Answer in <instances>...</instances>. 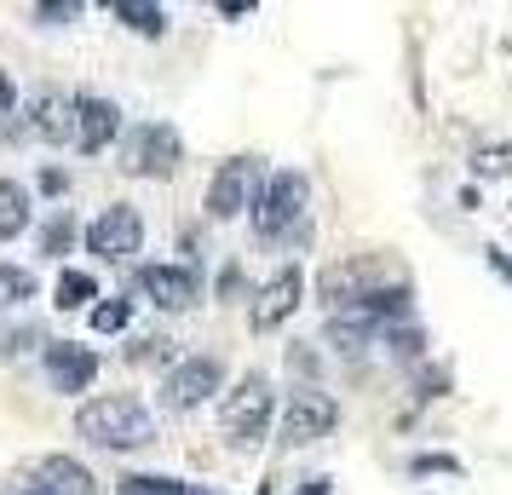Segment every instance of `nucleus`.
Here are the masks:
<instances>
[{"mask_svg": "<svg viewBox=\"0 0 512 495\" xmlns=\"http://www.w3.org/2000/svg\"><path fill=\"white\" fill-rule=\"evenodd\" d=\"M75 432L98 449H144L156 444V415L133 392H104L75 409Z\"/></svg>", "mask_w": 512, "mask_h": 495, "instance_id": "nucleus-1", "label": "nucleus"}, {"mask_svg": "<svg viewBox=\"0 0 512 495\" xmlns=\"http://www.w3.org/2000/svg\"><path fill=\"white\" fill-rule=\"evenodd\" d=\"M185 162V139L167 121H139L121 133V173L133 179H173Z\"/></svg>", "mask_w": 512, "mask_h": 495, "instance_id": "nucleus-2", "label": "nucleus"}, {"mask_svg": "<svg viewBox=\"0 0 512 495\" xmlns=\"http://www.w3.org/2000/svg\"><path fill=\"white\" fill-rule=\"evenodd\" d=\"M271 409H277V392H271V380L259 375H242L225 392V403H219V426H225V438H231L236 449H254L259 438H265V426H271Z\"/></svg>", "mask_w": 512, "mask_h": 495, "instance_id": "nucleus-3", "label": "nucleus"}, {"mask_svg": "<svg viewBox=\"0 0 512 495\" xmlns=\"http://www.w3.org/2000/svg\"><path fill=\"white\" fill-rule=\"evenodd\" d=\"M305 202H311V179H305V173H294V167L271 173V179L259 185V196H254V231H259V242H282V236L305 219Z\"/></svg>", "mask_w": 512, "mask_h": 495, "instance_id": "nucleus-4", "label": "nucleus"}, {"mask_svg": "<svg viewBox=\"0 0 512 495\" xmlns=\"http://www.w3.org/2000/svg\"><path fill=\"white\" fill-rule=\"evenodd\" d=\"M87 248H93L98 260L127 265V260H133V254L144 248V219H139V208H127V202H110V208H104L93 225H87Z\"/></svg>", "mask_w": 512, "mask_h": 495, "instance_id": "nucleus-5", "label": "nucleus"}, {"mask_svg": "<svg viewBox=\"0 0 512 495\" xmlns=\"http://www.w3.org/2000/svg\"><path fill=\"white\" fill-rule=\"evenodd\" d=\"M374 288H386V265L374 260V254L340 260V265H328L323 277H317V294L328 300V311H334V317H340V311H351L363 294H374Z\"/></svg>", "mask_w": 512, "mask_h": 495, "instance_id": "nucleus-6", "label": "nucleus"}, {"mask_svg": "<svg viewBox=\"0 0 512 495\" xmlns=\"http://www.w3.org/2000/svg\"><path fill=\"white\" fill-rule=\"evenodd\" d=\"M340 426V403L317 392V386H300L288 392V409H282V444H317Z\"/></svg>", "mask_w": 512, "mask_h": 495, "instance_id": "nucleus-7", "label": "nucleus"}, {"mask_svg": "<svg viewBox=\"0 0 512 495\" xmlns=\"http://www.w3.org/2000/svg\"><path fill=\"white\" fill-rule=\"evenodd\" d=\"M219 386H225V363H219V357H185V363H173V369H167L162 403L185 415V409H202Z\"/></svg>", "mask_w": 512, "mask_h": 495, "instance_id": "nucleus-8", "label": "nucleus"}, {"mask_svg": "<svg viewBox=\"0 0 512 495\" xmlns=\"http://www.w3.org/2000/svg\"><path fill=\"white\" fill-rule=\"evenodd\" d=\"M259 196V162L254 156H231V162H219V173H213L208 185V219H236V213H248Z\"/></svg>", "mask_w": 512, "mask_h": 495, "instance_id": "nucleus-9", "label": "nucleus"}, {"mask_svg": "<svg viewBox=\"0 0 512 495\" xmlns=\"http://www.w3.org/2000/svg\"><path fill=\"white\" fill-rule=\"evenodd\" d=\"M116 139H121V104L116 98H98V93L75 98V133H70L75 150L98 156V150H110Z\"/></svg>", "mask_w": 512, "mask_h": 495, "instance_id": "nucleus-10", "label": "nucleus"}, {"mask_svg": "<svg viewBox=\"0 0 512 495\" xmlns=\"http://www.w3.org/2000/svg\"><path fill=\"white\" fill-rule=\"evenodd\" d=\"M300 294H305V277H300V265H282L271 283L254 294V311H248V323H254V334H277L288 317H294V306H300Z\"/></svg>", "mask_w": 512, "mask_h": 495, "instance_id": "nucleus-11", "label": "nucleus"}, {"mask_svg": "<svg viewBox=\"0 0 512 495\" xmlns=\"http://www.w3.org/2000/svg\"><path fill=\"white\" fill-rule=\"evenodd\" d=\"M139 288L144 300L162 311H190L202 300V277L190 265H139Z\"/></svg>", "mask_w": 512, "mask_h": 495, "instance_id": "nucleus-12", "label": "nucleus"}, {"mask_svg": "<svg viewBox=\"0 0 512 495\" xmlns=\"http://www.w3.org/2000/svg\"><path fill=\"white\" fill-rule=\"evenodd\" d=\"M41 363H47V380L58 392H87L98 375V352L93 346H75V340H47Z\"/></svg>", "mask_w": 512, "mask_h": 495, "instance_id": "nucleus-13", "label": "nucleus"}, {"mask_svg": "<svg viewBox=\"0 0 512 495\" xmlns=\"http://www.w3.org/2000/svg\"><path fill=\"white\" fill-rule=\"evenodd\" d=\"M29 133L47 144H70L75 133V98L64 87H41V93L29 98Z\"/></svg>", "mask_w": 512, "mask_h": 495, "instance_id": "nucleus-14", "label": "nucleus"}, {"mask_svg": "<svg viewBox=\"0 0 512 495\" xmlns=\"http://www.w3.org/2000/svg\"><path fill=\"white\" fill-rule=\"evenodd\" d=\"M35 490L47 495H98V478L75 455H47V461H35Z\"/></svg>", "mask_w": 512, "mask_h": 495, "instance_id": "nucleus-15", "label": "nucleus"}, {"mask_svg": "<svg viewBox=\"0 0 512 495\" xmlns=\"http://www.w3.org/2000/svg\"><path fill=\"white\" fill-rule=\"evenodd\" d=\"M29 231V190L18 179H0V242Z\"/></svg>", "mask_w": 512, "mask_h": 495, "instance_id": "nucleus-16", "label": "nucleus"}, {"mask_svg": "<svg viewBox=\"0 0 512 495\" xmlns=\"http://www.w3.org/2000/svg\"><path fill=\"white\" fill-rule=\"evenodd\" d=\"M98 300V283H93V271H58V288H52V306L58 311H87Z\"/></svg>", "mask_w": 512, "mask_h": 495, "instance_id": "nucleus-17", "label": "nucleus"}, {"mask_svg": "<svg viewBox=\"0 0 512 495\" xmlns=\"http://www.w3.org/2000/svg\"><path fill=\"white\" fill-rule=\"evenodd\" d=\"M116 18L127 29H139L144 41H162L167 35V12L162 6H150V0H116Z\"/></svg>", "mask_w": 512, "mask_h": 495, "instance_id": "nucleus-18", "label": "nucleus"}, {"mask_svg": "<svg viewBox=\"0 0 512 495\" xmlns=\"http://www.w3.org/2000/svg\"><path fill=\"white\" fill-rule=\"evenodd\" d=\"M512 173V144H478L472 150V179H507Z\"/></svg>", "mask_w": 512, "mask_h": 495, "instance_id": "nucleus-19", "label": "nucleus"}, {"mask_svg": "<svg viewBox=\"0 0 512 495\" xmlns=\"http://www.w3.org/2000/svg\"><path fill=\"white\" fill-rule=\"evenodd\" d=\"M127 363H133V369H156V363H167V357H173V340H167V334H139V340H127Z\"/></svg>", "mask_w": 512, "mask_h": 495, "instance_id": "nucleus-20", "label": "nucleus"}, {"mask_svg": "<svg viewBox=\"0 0 512 495\" xmlns=\"http://www.w3.org/2000/svg\"><path fill=\"white\" fill-rule=\"evenodd\" d=\"M121 495H185L179 478H162V472H127L121 478Z\"/></svg>", "mask_w": 512, "mask_h": 495, "instance_id": "nucleus-21", "label": "nucleus"}, {"mask_svg": "<svg viewBox=\"0 0 512 495\" xmlns=\"http://www.w3.org/2000/svg\"><path fill=\"white\" fill-rule=\"evenodd\" d=\"M133 323V300H98L93 306V334H121Z\"/></svg>", "mask_w": 512, "mask_h": 495, "instance_id": "nucleus-22", "label": "nucleus"}, {"mask_svg": "<svg viewBox=\"0 0 512 495\" xmlns=\"http://www.w3.org/2000/svg\"><path fill=\"white\" fill-rule=\"evenodd\" d=\"M18 300H35V277L18 265H0V306H18Z\"/></svg>", "mask_w": 512, "mask_h": 495, "instance_id": "nucleus-23", "label": "nucleus"}, {"mask_svg": "<svg viewBox=\"0 0 512 495\" xmlns=\"http://www.w3.org/2000/svg\"><path fill=\"white\" fill-rule=\"evenodd\" d=\"M70 236H75V219H70V213H52L47 231H41V254H64V248H70Z\"/></svg>", "mask_w": 512, "mask_h": 495, "instance_id": "nucleus-24", "label": "nucleus"}, {"mask_svg": "<svg viewBox=\"0 0 512 495\" xmlns=\"http://www.w3.org/2000/svg\"><path fill=\"white\" fill-rule=\"evenodd\" d=\"M18 87H12V75L0 70V139H18Z\"/></svg>", "mask_w": 512, "mask_h": 495, "instance_id": "nucleus-25", "label": "nucleus"}, {"mask_svg": "<svg viewBox=\"0 0 512 495\" xmlns=\"http://www.w3.org/2000/svg\"><path fill=\"white\" fill-rule=\"evenodd\" d=\"M81 12H87L81 0H52V6L41 0V6H35V24H75Z\"/></svg>", "mask_w": 512, "mask_h": 495, "instance_id": "nucleus-26", "label": "nucleus"}, {"mask_svg": "<svg viewBox=\"0 0 512 495\" xmlns=\"http://www.w3.org/2000/svg\"><path fill=\"white\" fill-rule=\"evenodd\" d=\"M386 346H392V352L403 357V363L426 352V340H420V329H386Z\"/></svg>", "mask_w": 512, "mask_h": 495, "instance_id": "nucleus-27", "label": "nucleus"}, {"mask_svg": "<svg viewBox=\"0 0 512 495\" xmlns=\"http://www.w3.org/2000/svg\"><path fill=\"white\" fill-rule=\"evenodd\" d=\"M409 467L415 472H461V461H449V455H415Z\"/></svg>", "mask_w": 512, "mask_h": 495, "instance_id": "nucleus-28", "label": "nucleus"}, {"mask_svg": "<svg viewBox=\"0 0 512 495\" xmlns=\"http://www.w3.org/2000/svg\"><path fill=\"white\" fill-rule=\"evenodd\" d=\"M219 294H225V300H231V294H242V271H236V265H225V271H219Z\"/></svg>", "mask_w": 512, "mask_h": 495, "instance_id": "nucleus-29", "label": "nucleus"}, {"mask_svg": "<svg viewBox=\"0 0 512 495\" xmlns=\"http://www.w3.org/2000/svg\"><path fill=\"white\" fill-rule=\"evenodd\" d=\"M70 185V179H64V173H58V167H41V190H52V196H58V190Z\"/></svg>", "mask_w": 512, "mask_h": 495, "instance_id": "nucleus-30", "label": "nucleus"}, {"mask_svg": "<svg viewBox=\"0 0 512 495\" xmlns=\"http://www.w3.org/2000/svg\"><path fill=\"white\" fill-rule=\"evenodd\" d=\"M248 12H254L248 0H219V18H248Z\"/></svg>", "mask_w": 512, "mask_h": 495, "instance_id": "nucleus-31", "label": "nucleus"}, {"mask_svg": "<svg viewBox=\"0 0 512 495\" xmlns=\"http://www.w3.org/2000/svg\"><path fill=\"white\" fill-rule=\"evenodd\" d=\"M489 265H495L501 277H512V260H507V254H501V248H489Z\"/></svg>", "mask_w": 512, "mask_h": 495, "instance_id": "nucleus-32", "label": "nucleus"}, {"mask_svg": "<svg viewBox=\"0 0 512 495\" xmlns=\"http://www.w3.org/2000/svg\"><path fill=\"white\" fill-rule=\"evenodd\" d=\"M300 495H328V478H311V484H305Z\"/></svg>", "mask_w": 512, "mask_h": 495, "instance_id": "nucleus-33", "label": "nucleus"}, {"mask_svg": "<svg viewBox=\"0 0 512 495\" xmlns=\"http://www.w3.org/2000/svg\"><path fill=\"white\" fill-rule=\"evenodd\" d=\"M185 495H219V490H202V484H185Z\"/></svg>", "mask_w": 512, "mask_h": 495, "instance_id": "nucleus-34", "label": "nucleus"}, {"mask_svg": "<svg viewBox=\"0 0 512 495\" xmlns=\"http://www.w3.org/2000/svg\"><path fill=\"white\" fill-rule=\"evenodd\" d=\"M6 495H47V490H35V484H24V490H6Z\"/></svg>", "mask_w": 512, "mask_h": 495, "instance_id": "nucleus-35", "label": "nucleus"}]
</instances>
